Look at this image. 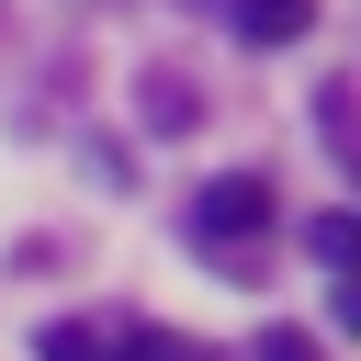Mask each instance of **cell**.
<instances>
[{"label": "cell", "mask_w": 361, "mask_h": 361, "mask_svg": "<svg viewBox=\"0 0 361 361\" xmlns=\"http://www.w3.org/2000/svg\"><path fill=\"white\" fill-rule=\"evenodd\" d=\"M305 248H316L327 271H350V248H361V226H350V214H316V226H305Z\"/></svg>", "instance_id": "cell-5"}, {"label": "cell", "mask_w": 361, "mask_h": 361, "mask_svg": "<svg viewBox=\"0 0 361 361\" xmlns=\"http://www.w3.org/2000/svg\"><path fill=\"white\" fill-rule=\"evenodd\" d=\"M113 361H192V338H169V327H113Z\"/></svg>", "instance_id": "cell-4"}, {"label": "cell", "mask_w": 361, "mask_h": 361, "mask_svg": "<svg viewBox=\"0 0 361 361\" xmlns=\"http://www.w3.org/2000/svg\"><path fill=\"white\" fill-rule=\"evenodd\" d=\"M259 361H316V338H305V327H271V338H259Z\"/></svg>", "instance_id": "cell-7"}, {"label": "cell", "mask_w": 361, "mask_h": 361, "mask_svg": "<svg viewBox=\"0 0 361 361\" xmlns=\"http://www.w3.org/2000/svg\"><path fill=\"white\" fill-rule=\"evenodd\" d=\"M34 361H113V327H102V316H56V327L34 338Z\"/></svg>", "instance_id": "cell-2"}, {"label": "cell", "mask_w": 361, "mask_h": 361, "mask_svg": "<svg viewBox=\"0 0 361 361\" xmlns=\"http://www.w3.org/2000/svg\"><path fill=\"white\" fill-rule=\"evenodd\" d=\"M192 113H203V102H192L180 79H147V124H192Z\"/></svg>", "instance_id": "cell-6"}, {"label": "cell", "mask_w": 361, "mask_h": 361, "mask_svg": "<svg viewBox=\"0 0 361 361\" xmlns=\"http://www.w3.org/2000/svg\"><path fill=\"white\" fill-rule=\"evenodd\" d=\"M305 23H316V0H237V34L248 45H293Z\"/></svg>", "instance_id": "cell-3"}, {"label": "cell", "mask_w": 361, "mask_h": 361, "mask_svg": "<svg viewBox=\"0 0 361 361\" xmlns=\"http://www.w3.org/2000/svg\"><path fill=\"white\" fill-rule=\"evenodd\" d=\"M192 237H203V248L271 237V180H248V169H237V180H203V192H192Z\"/></svg>", "instance_id": "cell-1"}]
</instances>
